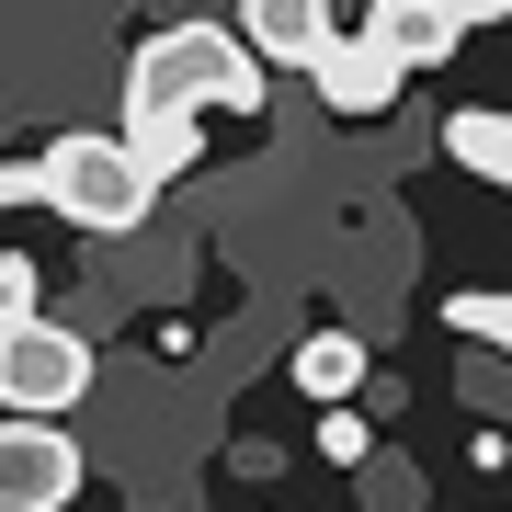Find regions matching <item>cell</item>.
<instances>
[{
	"label": "cell",
	"instance_id": "6da1fadb",
	"mask_svg": "<svg viewBox=\"0 0 512 512\" xmlns=\"http://www.w3.org/2000/svg\"><path fill=\"white\" fill-rule=\"evenodd\" d=\"M262 103V57L228 23H160L126 69V114H251Z\"/></svg>",
	"mask_w": 512,
	"mask_h": 512
},
{
	"label": "cell",
	"instance_id": "7a4b0ae2",
	"mask_svg": "<svg viewBox=\"0 0 512 512\" xmlns=\"http://www.w3.org/2000/svg\"><path fill=\"white\" fill-rule=\"evenodd\" d=\"M148 171L126 160V137H57L46 160H35V205H57L69 228H92V239H126L148 228Z\"/></svg>",
	"mask_w": 512,
	"mask_h": 512
},
{
	"label": "cell",
	"instance_id": "3957f363",
	"mask_svg": "<svg viewBox=\"0 0 512 512\" xmlns=\"http://www.w3.org/2000/svg\"><path fill=\"white\" fill-rule=\"evenodd\" d=\"M92 387V342L80 330H57V319H12L0 330V410L12 421H57Z\"/></svg>",
	"mask_w": 512,
	"mask_h": 512
},
{
	"label": "cell",
	"instance_id": "277c9868",
	"mask_svg": "<svg viewBox=\"0 0 512 512\" xmlns=\"http://www.w3.org/2000/svg\"><path fill=\"white\" fill-rule=\"evenodd\" d=\"M80 490V444L57 421H0V512H57Z\"/></svg>",
	"mask_w": 512,
	"mask_h": 512
},
{
	"label": "cell",
	"instance_id": "5b68a950",
	"mask_svg": "<svg viewBox=\"0 0 512 512\" xmlns=\"http://www.w3.org/2000/svg\"><path fill=\"white\" fill-rule=\"evenodd\" d=\"M308 80H319V103H330V114H387L410 69H399L376 35H330V46L308 57Z\"/></svg>",
	"mask_w": 512,
	"mask_h": 512
},
{
	"label": "cell",
	"instance_id": "8992f818",
	"mask_svg": "<svg viewBox=\"0 0 512 512\" xmlns=\"http://www.w3.org/2000/svg\"><path fill=\"white\" fill-rule=\"evenodd\" d=\"M330 35H342V23H330V0H239V46L274 57V69H308Z\"/></svg>",
	"mask_w": 512,
	"mask_h": 512
},
{
	"label": "cell",
	"instance_id": "52a82bcc",
	"mask_svg": "<svg viewBox=\"0 0 512 512\" xmlns=\"http://www.w3.org/2000/svg\"><path fill=\"white\" fill-rule=\"evenodd\" d=\"M365 35L399 57V69H444V57L467 46V23L444 12V0H376V12H365Z\"/></svg>",
	"mask_w": 512,
	"mask_h": 512
},
{
	"label": "cell",
	"instance_id": "ba28073f",
	"mask_svg": "<svg viewBox=\"0 0 512 512\" xmlns=\"http://www.w3.org/2000/svg\"><path fill=\"white\" fill-rule=\"evenodd\" d=\"M444 160L478 171V183H512V114L501 103H456L444 114Z\"/></svg>",
	"mask_w": 512,
	"mask_h": 512
},
{
	"label": "cell",
	"instance_id": "9c48e42d",
	"mask_svg": "<svg viewBox=\"0 0 512 512\" xmlns=\"http://www.w3.org/2000/svg\"><path fill=\"white\" fill-rule=\"evenodd\" d=\"M296 387H308L319 410H330V399H353V387H376V376H365V342H353V330H319V342H296Z\"/></svg>",
	"mask_w": 512,
	"mask_h": 512
},
{
	"label": "cell",
	"instance_id": "30bf717a",
	"mask_svg": "<svg viewBox=\"0 0 512 512\" xmlns=\"http://www.w3.org/2000/svg\"><path fill=\"white\" fill-rule=\"evenodd\" d=\"M444 319H456V342H490V353L512 342V308H501L490 285H456V296H444Z\"/></svg>",
	"mask_w": 512,
	"mask_h": 512
},
{
	"label": "cell",
	"instance_id": "8fae6325",
	"mask_svg": "<svg viewBox=\"0 0 512 512\" xmlns=\"http://www.w3.org/2000/svg\"><path fill=\"white\" fill-rule=\"evenodd\" d=\"M319 456H330V467H365V456H376L365 410H342V399H330V421H319Z\"/></svg>",
	"mask_w": 512,
	"mask_h": 512
},
{
	"label": "cell",
	"instance_id": "7c38bea8",
	"mask_svg": "<svg viewBox=\"0 0 512 512\" xmlns=\"http://www.w3.org/2000/svg\"><path fill=\"white\" fill-rule=\"evenodd\" d=\"M35 262H23V251H0V330H12V319H35Z\"/></svg>",
	"mask_w": 512,
	"mask_h": 512
},
{
	"label": "cell",
	"instance_id": "4fadbf2b",
	"mask_svg": "<svg viewBox=\"0 0 512 512\" xmlns=\"http://www.w3.org/2000/svg\"><path fill=\"white\" fill-rule=\"evenodd\" d=\"M12 205H35V171H23V160H0V217H12Z\"/></svg>",
	"mask_w": 512,
	"mask_h": 512
},
{
	"label": "cell",
	"instance_id": "5bb4252c",
	"mask_svg": "<svg viewBox=\"0 0 512 512\" xmlns=\"http://www.w3.org/2000/svg\"><path fill=\"white\" fill-rule=\"evenodd\" d=\"M444 12H456V23H501L512 0H444Z\"/></svg>",
	"mask_w": 512,
	"mask_h": 512
}]
</instances>
